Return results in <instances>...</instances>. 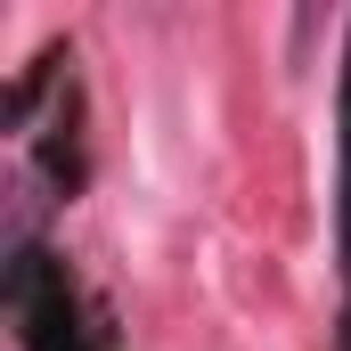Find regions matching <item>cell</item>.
Listing matches in <instances>:
<instances>
[{
  "mask_svg": "<svg viewBox=\"0 0 351 351\" xmlns=\"http://www.w3.org/2000/svg\"><path fill=\"white\" fill-rule=\"evenodd\" d=\"M0 302H8L16 343H25V351H106V335L90 327V311H82V286L66 278L58 254H41L33 237H8Z\"/></svg>",
  "mask_w": 351,
  "mask_h": 351,
  "instance_id": "6da1fadb",
  "label": "cell"
},
{
  "mask_svg": "<svg viewBox=\"0 0 351 351\" xmlns=\"http://www.w3.org/2000/svg\"><path fill=\"white\" fill-rule=\"evenodd\" d=\"M343 254H351V49H343Z\"/></svg>",
  "mask_w": 351,
  "mask_h": 351,
  "instance_id": "7a4b0ae2",
  "label": "cell"
},
{
  "mask_svg": "<svg viewBox=\"0 0 351 351\" xmlns=\"http://www.w3.org/2000/svg\"><path fill=\"white\" fill-rule=\"evenodd\" d=\"M343 351H351V311H343Z\"/></svg>",
  "mask_w": 351,
  "mask_h": 351,
  "instance_id": "3957f363",
  "label": "cell"
}]
</instances>
